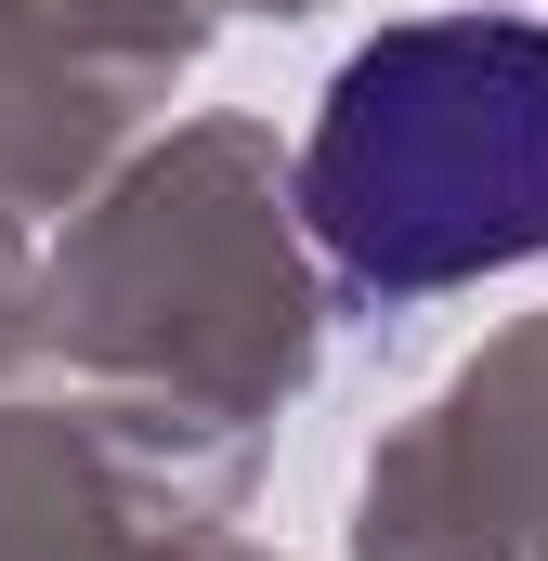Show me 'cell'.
Listing matches in <instances>:
<instances>
[{"instance_id":"cell-1","label":"cell","mask_w":548,"mask_h":561,"mask_svg":"<svg viewBox=\"0 0 548 561\" xmlns=\"http://www.w3.org/2000/svg\"><path fill=\"white\" fill-rule=\"evenodd\" d=\"M300 209L366 287H470L548 249V26L418 13L379 26L300 144Z\"/></svg>"}]
</instances>
